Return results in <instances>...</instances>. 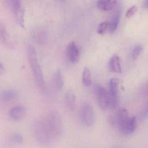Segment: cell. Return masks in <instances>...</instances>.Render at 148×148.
<instances>
[{
  "instance_id": "1",
  "label": "cell",
  "mask_w": 148,
  "mask_h": 148,
  "mask_svg": "<svg viewBox=\"0 0 148 148\" xmlns=\"http://www.w3.org/2000/svg\"><path fill=\"white\" fill-rule=\"evenodd\" d=\"M42 122L45 131L53 140L58 138L62 134L63 121L58 112H51L45 119L42 120Z\"/></svg>"
},
{
  "instance_id": "2",
  "label": "cell",
  "mask_w": 148,
  "mask_h": 148,
  "mask_svg": "<svg viewBox=\"0 0 148 148\" xmlns=\"http://www.w3.org/2000/svg\"><path fill=\"white\" fill-rule=\"evenodd\" d=\"M28 59L34 76L36 83L40 87L44 86V81L43 73L37 57V53L34 47L31 45L27 50Z\"/></svg>"
},
{
  "instance_id": "3",
  "label": "cell",
  "mask_w": 148,
  "mask_h": 148,
  "mask_svg": "<svg viewBox=\"0 0 148 148\" xmlns=\"http://www.w3.org/2000/svg\"><path fill=\"white\" fill-rule=\"evenodd\" d=\"M96 97L101 109L106 110L113 109L116 104V99H114L103 87L100 85L95 87Z\"/></svg>"
},
{
  "instance_id": "4",
  "label": "cell",
  "mask_w": 148,
  "mask_h": 148,
  "mask_svg": "<svg viewBox=\"0 0 148 148\" xmlns=\"http://www.w3.org/2000/svg\"><path fill=\"white\" fill-rule=\"evenodd\" d=\"M130 118L127 109H122L116 114L110 116L108 121L111 126L117 128L122 133L127 124Z\"/></svg>"
},
{
  "instance_id": "5",
  "label": "cell",
  "mask_w": 148,
  "mask_h": 148,
  "mask_svg": "<svg viewBox=\"0 0 148 148\" xmlns=\"http://www.w3.org/2000/svg\"><path fill=\"white\" fill-rule=\"evenodd\" d=\"M81 121L86 127H90L95 122V112L92 106L88 103L83 104L80 110Z\"/></svg>"
},
{
  "instance_id": "6",
  "label": "cell",
  "mask_w": 148,
  "mask_h": 148,
  "mask_svg": "<svg viewBox=\"0 0 148 148\" xmlns=\"http://www.w3.org/2000/svg\"><path fill=\"white\" fill-rule=\"evenodd\" d=\"M27 114V109L22 105L14 106L10 109L9 113L11 120L16 122H20L24 120Z\"/></svg>"
},
{
  "instance_id": "7",
  "label": "cell",
  "mask_w": 148,
  "mask_h": 148,
  "mask_svg": "<svg viewBox=\"0 0 148 148\" xmlns=\"http://www.w3.org/2000/svg\"><path fill=\"white\" fill-rule=\"evenodd\" d=\"M3 1L15 18L21 13L25 11L21 0H3Z\"/></svg>"
},
{
  "instance_id": "8",
  "label": "cell",
  "mask_w": 148,
  "mask_h": 148,
  "mask_svg": "<svg viewBox=\"0 0 148 148\" xmlns=\"http://www.w3.org/2000/svg\"><path fill=\"white\" fill-rule=\"evenodd\" d=\"M66 54L70 62L73 63L78 62L80 59V51L75 43L72 42L68 44L67 47Z\"/></svg>"
},
{
  "instance_id": "9",
  "label": "cell",
  "mask_w": 148,
  "mask_h": 148,
  "mask_svg": "<svg viewBox=\"0 0 148 148\" xmlns=\"http://www.w3.org/2000/svg\"><path fill=\"white\" fill-rule=\"evenodd\" d=\"M0 41L5 47L9 49L15 48L14 44L10 39L6 28L2 24H0Z\"/></svg>"
},
{
  "instance_id": "10",
  "label": "cell",
  "mask_w": 148,
  "mask_h": 148,
  "mask_svg": "<svg viewBox=\"0 0 148 148\" xmlns=\"http://www.w3.org/2000/svg\"><path fill=\"white\" fill-rule=\"evenodd\" d=\"M64 84L63 73L61 70H58L54 75L53 81V89L55 92H60L63 88Z\"/></svg>"
},
{
  "instance_id": "11",
  "label": "cell",
  "mask_w": 148,
  "mask_h": 148,
  "mask_svg": "<svg viewBox=\"0 0 148 148\" xmlns=\"http://www.w3.org/2000/svg\"><path fill=\"white\" fill-rule=\"evenodd\" d=\"M110 70L113 73L120 74L122 72L121 60L117 55H114L110 58L108 63Z\"/></svg>"
},
{
  "instance_id": "12",
  "label": "cell",
  "mask_w": 148,
  "mask_h": 148,
  "mask_svg": "<svg viewBox=\"0 0 148 148\" xmlns=\"http://www.w3.org/2000/svg\"><path fill=\"white\" fill-rule=\"evenodd\" d=\"M121 16V10L119 8L116 9L112 16L110 22L109 23V31L110 34H113L117 29L120 21Z\"/></svg>"
},
{
  "instance_id": "13",
  "label": "cell",
  "mask_w": 148,
  "mask_h": 148,
  "mask_svg": "<svg viewBox=\"0 0 148 148\" xmlns=\"http://www.w3.org/2000/svg\"><path fill=\"white\" fill-rule=\"evenodd\" d=\"M65 104L68 109L73 110L76 106V97L75 93L70 89L66 93L65 97Z\"/></svg>"
},
{
  "instance_id": "14",
  "label": "cell",
  "mask_w": 148,
  "mask_h": 148,
  "mask_svg": "<svg viewBox=\"0 0 148 148\" xmlns=\"http://www.w3.org/2000/svg\"><path fill=\"white\" fill-rule=\"evenodd\" d=\"M117 0H99L97 6L103 11H109L113 9L116 5Z\"/></svg>"
},
{
  "instance_id": "15",
  "label": "cell",
  "mask_w": 148,
  "mask_h": 148,
  "mask_svg": "<svg viewBox=\"0 0 148 148\" xmlns=\"http://www.w3.org/2000/svg\"><path fill=\"white\" fill-rule=\"evenodd\" d=\"M18 94L14 89H8L3 92L0 94V99L3 101H10L17 98Z\"/></svg>"
},
{
  "instance_id": "16",
  "label": "cell",
  "mask_w": 148,
  "mask_h": 148,
  "mask_svg": "<svg viewBox=\"0 0 148 148\" xmlns=\"http://www.w3.org/2000/svg\"><path fill=\"white\" fill-rule=\"evenodd\" d=\"M118 88H119V81L116 78H112L110 81L109 83L108 91L110 94L114 99H116L117 98V94L118 93Z\"/></svg>"
},
{
  "instance_id": "17",
  "label": "cell",
  "mask_w": 148,
  "mask_h": 148,
  "mask_svg": "<svg viewBox=\"0 0 148 148\" xmlns=\"http://www.w3.org/2000/svg\"><path fill=\"white\" fill-rule=\"evenodd\" d=\"M137 127V120L136 116L130 118L126 126L123 134L130 135L134 134Z\"/></svg>"
},
{
  "instance_id": "18",
  "label": "cell",
  "mask_w": 148,
  "mask_h": 148,
  "mask_svg": "<svg viewBox=\"0 0 148 148\" xmlns=\"http://www.w3.org/2000/svg\"><path fill=\"white\" fill-rule=\"evenodd\" d=\"M34 39L39 43H43L47 41V33L44 30L42 29H37L35 30L33 34Z\"/></svg>"
},
{
  "instance_id": "19",
  "label": "cell",
  "mask_w": 148,
  "mask_h": 148,
  "mask_svg": "<svg viewBox=\"0 0 148 148\" xmlns=\"http://www.w3.org/2000/svg\"><path fill=\"white\" fill-rule=\"evenodd\" d=\"M82 83L84 86L89 87L92 83L91 73L89 68L88 67H85L83 70L82 74Z\"/></svg>"
},
{
  "instance_id": "20",
  "label": "cell",
  "mask_w": 148,
  "mask_h": 148,
  "mask_svg": "<svg viewBox=\"0 0 148 148\" xmlns=\"http://www.w3.org/2000/svg\"><path fill=\"white\" fill-rule=\"evenodd\" d=\"M8 142L14 144H21L23 142L24 139L21 134L15 133L11 135L8 138Z\"/></svg>"
},
{
  "instance_id": "21",
  "label": "cell",
  "mask_w": 148,
  "mask_h": 148,
  "mask_svg": "<svg viewBox=\"0 0 148 148\" xmlns=\"http://www.w3.org/2000/svg\"><path fill=\"white\" fill-rule=\"evenodd\" d=\"M143 47L141 44L136 45L134 48L133 53V58L136 60L138 58L143 50Z\"/></svg>"
},
{
  "instance_id": "22",
  "label": "cell",
  "mask_w": 148,
  "mask_h": 148,
  "mask_svg": "<svg viewBox=\"0 0 148 148\" xmlns=\"http://www.w3.org/2000/svg\"><path fill=\"white\" fill-rule=\"evenodd\" d=\"M109 23L108 22H103L99 24L97 28V32L100 34H103L105 31L108 28Z\"/></svg>"
},
{
  "instance_id": "23",
  "label": "cell",
  "mask_w": 148,
  "mask_h": 148,
  "mask_svg": "<svg viewBox=\"0 0 148 148\" xmlns=\"http://www.w3.org/2000/svg\"><path fill=\"white\" fill-rule=\"evenodd\" d=\"M137 8L136 5H134L130 7L126 13V17L127 18H130L133 17L136 12H137Z\"/></svg>"
},
{
  "instance_id": "24",
  "label": "cell",
  "mask_w": 148,
  "mask_h": 148,
  "mask_svg": "<svg viewBox=\"0 0 148 148\" xmlns=\"http://www.w3.org/2000/svg\"><path fill=\"white\" fill-rule=\"evenodd\" d=\"M5 71V67H4L2 63L0 62V76L3 74Z\"/></svg>"
},
{
  "instance_id": "25",
  "label": "cell",
  "mask_w": 148,
  "mask_h": 148,
  "mask_svg": "<svg viewBox=\"0 0 148 148\" xmlns=\"http://www.w3.org/2000/svg\"><path fill=\"white\" fill-rule=\"evenodd\" d=\"M144 6L146 8H148V0H146L144 3Z\"/></svg>"
},
{
  "instance_id": "26",
  "label": "cell",
  "mask_w": 148,
  "mask_h": 148,
  "mask_svg": "<svg viewBox=\"0 0 148 148\" xmlns=\"http://www.w3.org/2000/svg\"><path fill=\"white\" fill-rule=\"evenodd\" d=\"M58 1L61 3H64L66 1V0H58Z\"/></svg>"
},
{
  "instance_id": "27",
  "label": "cell",
  "mask_w": 148,
  "mask_h": 148,
  "mask_svg": "<svg viewBox=\"0 0 148 148\" xmlns=\"http://www.w3.org/2000/svg\"></svg>"
}]
</instances>
